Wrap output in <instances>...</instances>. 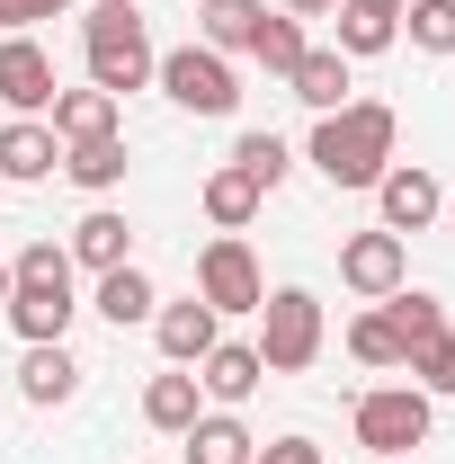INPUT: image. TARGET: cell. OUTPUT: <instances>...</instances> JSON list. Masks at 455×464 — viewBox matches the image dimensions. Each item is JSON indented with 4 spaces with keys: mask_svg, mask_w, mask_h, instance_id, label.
<instances>
[{
    "mask_svg": "<svg viewBox=\"0 0 455 464\" xmlns=\"http://www.w3.org/2000/svg\"><path fill=\"white\" fill-rule=\"evenodd\" d=\"M393 143H402V116L384 108V99H348V108L313 116L304 161L331 179V188H375V179L393 170Z\"/></svg>",
    "mask_w": 455,
    "mask_h": 464,
    "instance_id": "1",
    "label": "cell"
},
{
    "mask_svg": "<svg viewBox=\"0 0 455 464\" xmlns=\"http://www.w3.org/2000/svg\"><path fill=\"white\" fill-rule=\"evenodd\" d=\"M9 331L36 348V340H63L72 331V313H81V295H72V250L63 241H27V250H9Z\"/></svg>",
    "mask_w": 455,
    "mask_h": 464,
    "instance_id": "2",
    "label": "cell"
},
{
    "mask_svg": "<svg viewBox=\"0 0 455 464\" xmlns=\"http://www.w3.org/2000/svg\"><path fill=\"white\" fill-rule=\"evenodd\" d=\"M81 63H90V90H108V99H125V90L152 81V63H161V54H152L134 0H99V9L81 18Z\"/></svg>",
    "mask_w": 455,
    "mask_h": 464,
    "instance_id": "3",
    "label": "cell"
},
{
    "mask_svg": "<svg viewBox=\"0 0 455 464\" xmlns=\"http://www.w3.org/2000/svg\"><path fill=\"white\" fill-rule=\"evenodd\" d=\"M322 340H331V322H322V295L313 286H277L268 304H259V366L268 375H304L313 357H322Z\"/></svg>",
    "mask_w": 455,
    "mask_h": 464,
    "instance_id": "4",
    "label": "cell"
},
{
    "mask_svg": "<svg viewBox=\"0 0 455 464\" xmlns=\"http://www.w3.org/2000/svg\"><path fill=\"white\" fill-rule=\"evenodd\" d=\"M152 81H161V99L188 116H232L241 108V72H232V54H215V45H170V54L152 63Z\"/></svg>",
    "mask_w": 455,
    "mask_h": 464,
    "instance_id": "5",
    "label": "cell"
},
{
    "mask_svg": "<svg viewBox=\"0 0 455 464\" xmlns=\"http://www.w3.org/2000/svg\"><path fill=\"white\" fill-rule=\"evenodd\" d=\"M357 447L366 456H411V447H429V420L438 402L420 393V384H375V393H357Z\"/></svg>",
    "mask_w": 455,
    "mask_h": 464,
    "instance_id": "6",
    "label": "cell"
},
{
    "mask_svg": "<svg viewBox=\"0 0 455 464\" xmlns=\"http://www.w3.org/2000/svg\"><path fill=\"white\" fill-rule=\"evenodd\" d=\"M197 295H206L215 313H259V304H268V277H259V259H250L241 232H215V241L197 250Z\"/></svg>",
    "mask_w": 455,
    "mask_h": 464,
    "instance_id": "7",
    "label": "cell"
},
{
    "mask_svg": "<svg viewBox=\"0 0 455 464\" xmlns=\"http://www.w3.org/2000/svg\"><path fill=\"white\" fill-rule=\"evenodd\" d=\"M340 286L348 295H366V304H384V295H402L411 286V241L402 232H348L340 241Z\"/></svg>",
    "mask_w": 455,
    "mask_h": 464,
    "instance_id": "8",
    "label": "cell"
},
{
    "mask_svg": "<svg viewBox=\"0 0 455 464\" xmlns=\"http://www.w3.org/2000/svg\"><path fill=\"white\" fill-rule=\"evenodd\" d=\"M54 90H63V81H54V54H45L27 27L0 36V108H9V116H45V108H54Z\"/></svg>",
    "mask_w": 455,
    "mask_h": 464,
    "instance_id": "9",
    "label": "cell"
},
{
    "mask_svg": "<svg viewBox=\"0 0 455 464\" xmlns=\"http://www.w3.org/2000/svg\"><path fill=\"white\" fill-rule=\"evenodd\" d=\"M375 206H384V232L411 241V232H429L438 215H447V188L420 170V161H393V170L375 179Z\"/></svg>",
    "mask_w": 455,
    "mask_h": 464,
    "instance_id": "10",
    "label": "cell"
},
{
    "mask_svg": "<svg viewBox=\"0 0 455 464\" xmlns=\"http://www.w3.org/2000/svg\"><path fill=\"white\" fill-rule=\"evenodd\" d=\"M402 9H411V0H340V9H331V45H340L348 63L393 54L402 45Z\"/></svg>",
    "mask_w": 455,
    "mask_h": 464,
    "instance_id": "11",
    "label": "cell"
},
{
    "mask_svg": "<svg viewBox=\"0 0 455 464\" xmlns=\"http://www.w3.org/2000/svg\"><path fill=\"white\" fill-rule=\"evenodd\" d=\"M63 170V134L45 125V116H9L0 125V179L9 188H36V179Z\"/></svg>",
    "mask_w": 455,
    "mask_h": 464,
    "instance_id": "12",
    "label": "cell"
},
{
    "mask_svg": "<svg viewBox=\"0 0 455 464\" xmlns=\"http://www.w3.org/2000/svg\"><path fill=\"white\" fill-rule=\"evenodd\" d=\"M152 340H161V357H170V366H197L206 348L224 340V313H215L206 295H188V304H161V313H152Z\"/></svg>",
    "mask_w": 455,
    "mask_h": 464,
    "instance_id": "13",
    "label": "cell"
},
{
    "mask_svg": "<svg viewBox=\"0 0 455 464\" xmlns=\"http://www.w3.org/2000/svg\"><path fill=\"white\" fill-rule=\"evenodd\" d=\"M259 375H268V366H259V348H250V340H215L206 357H197V384H206V402H215V411H241L250 393H259Z\"/></svg>",
    "mask_w": 455,
    "mask_h": 464,
    "instance_id": "14",
    "label": "cell"
},
{
    "mask_svg": "<svg viewBox=\"0 0 455 464\" xmlns=\"http://www.w3.org/2000/svg\"><path fill=\"white\" fill-rule=\"evenodd\" d=\"M63 250H72V268L108 277V268H125V259H134V224H125L116 206H90V215L72 224V241H63Z\"/></svg>",
    "mask_w": 455,
    "mask_h": 464,
    "instance_id": "15",
    "label": "cell"
},
{
    "mask_svg": "<svg viewBox=\"0 0 455 464\" xmlns=\"http://www.w3.org/2000/svg\"><path fill=\"white\" fill-rule=\"evenodd\" d=\"M197 411H206L197 366H170V375H152V384H143V429H161V438H188V429H197Z\"/></svg>",
    "mask_w": 455,
    "mask_h": 464,
    "instance_id": "16",
    "label": "cell"
},
{
    "mask_svg": "<svg viewBox=\"0 0 455 464\" xmlns=\"http://www.w3.org/2000/svg\"><path fill=\"white\" fill-rule=\"evenodd\" d=\"M18 393H27V402H36V411L72 402V393H81V357H72V348H63V340H36V348H27V357H18Z\"/></svg>",
    "mask_w": 455,
    "mask_h": 464,
    "instance_id": "17",
    "label": "cell"
},
{
    "mask_svg": "<svg viewBox=\"0 0 455 464\" xmlns=\"http://www.w3.org/2000/svg\"><path fill=\"white\" fill-rule=\"evenodd\" d=\"M197 206H206V224H215V232H250V215L268 206V188H259L250 170H232V161H224V170H206Z\"/></svg>",
    "mask_w": 455,
    "mask_h": 464,
    "instance_id": "18",
    "label": "cell"
},
{
    "mask_svg": "<svg viewBox=\"0 0 455 464\" xmlns=\"http://www.w3.org/2000/svg\"><path fill=\"white\" fill-rule=\"evenodd\" d=\"M286 90H295L313 116H331V108H348V90H357V81H348V54H340V45H313V54L286 72Z\"/></svg>",
    "mask_w": 455,
    "mask_h": 464,
    "instance_id": "19",
    "label": "cell"
},
{
    "mask_svg": "<svg viewBox=\"0 0 455 464\" xmlns=\"http://www.w3.org/2000/svg\"><path fill=\"white\" fill-rule=\"evenodd\" d=\"M90 313H99V322H116V331H134V322H152V313H161V286H152V277L125 259V268H108V277H99Z\"/></svg>",
    "mask_w": 455,
    "mask_h": 464,
    "instance_id": "20",
    "label": "cell"
},
{
    "mask_svg": "<svg viewBox=\"0 0 455 464\" xmlns=\"http://www.w3.org/2000/svg\"><path fill=\"white\" fill-rule=\"evenodd\" d=\"M179 447H188V464H250L259 456V438H250L241 411H197V429H188Z\"/></svg>",
    "mask_w": 455,
    "mask_h": 464,
    "instance_id": "21",
    "label": "cell"
},
{
    "mask_svg": "<svg viewBox=\"0 0 455 464\" xmlns=\"http://www.w3.org/2000/svg\"><path fill=\"white\" fill-rule=\"evenodd\" d=\"M116 108L125 99H108V90H54V108H45V125H54L63 143H99V134H116Z\"/></svg>",
    "mask_w": 455,
    "mask_h": 464,
    "instance_id": "22",
    "label": "cell"
},
{
    "mask_svg": "<svg viewBox=\"0 0 455 464\" xmlns=\"http://www.w3.org/2000/svg\"><path fill=\"white\" fill-rule=\"evenodd\" d=\"M384 322H393V340H402V366H411L420 348H438V340H447V304H438V295H420V286L384 295Z\"/></svg>",
    "mask_w": 455,
    "mask_h": 464,
    "instance_id": "23",
    "label": "cell"
},
{
    "mask_svg": "<svg viewBox=\"0 0 455 464\" xmlns=\"http://www.w3.org/2000/svg\"><path fill=\"white\" fill-rule=\"evenodd\" d=\"M259 18H268V0H197V45H215V54H250Z\"/></svg>",
    "mask_w": 455,
    "mask_h": 464,
    "instance_id": "24",
    "label": "cell"
},
{
    "mask_svg": "<svg viewBox=\"0 0 455 464\" xmlns=\"http://www.w3.org/2000/svg\"><path fill=\"white\" fill-rule=\"evenodd\" d=\"M63 179H72L81 197H108V188H125V134H99V143H63Z\"/></svg>",
    "mask_w": 455,
    "mask_h": 464,
    "instance_id": "25",
    "label": "cell"
},
{
    "mask_svg": "<svg viewBox=\"0 0 455 464\" xmlns=\"http://www.w3.org/2000/svg\"><path fill=\"white\" fill-rule=\"evenodd\" d=\"M313 54V36H304V18H286V9H268V18H259V36H250V63H259V72H295V63Z\"/></svg>",
    "mask_w": 455,
    "mask_h": 464,
    "instance_id": "26",
    "label": "cell"
},
{
    "mask_svg": "<svg viewBox=\"0 0 455 464\" xmlns=\"http://www.w3.org/2000/svg\"><path fill=\"white\" fill-rule=\"evenodd\" d=\"M232 170H250L268 197H277L286 170H295V143H286V134H241V143H232Z\"/></svg>",
    "mask_w": 455,
    "mask_h": 464,
    "instance_id": "27",
    "label": "cell"
},
{
    "mask_svg": "<svg viewBox=\"0 0 455 464\" xmlns=\"http://www.w3.org/2000/svg\"><path fill=\"white\" fill-rule=\"evenodd\" d=\"M348 357H357V366H375V375H393V366H402V340H393V322H384V304L348 322Z\"/></svg>",
    "mask_w": 455,
    "mask_h": 464,
    "instance_id": "28",
    "label": "cell"
},
{
    "mask_svg": "<svg viewBox=\"0 0 455 464\" xmlns=\"http://www.w3.org/2000/svg\"><path fill=\"white\" fill-rule=\"evenodd\" d=\"M402 36L420 54H455V0H411L402 9Z\"/></svg>",
    "mask_w": 455,
    "mask_h": 464,
    "instance_id": "29",
    "label": "cell"
},
{
    "mask_svg": "<svg viewBox=\"0 0 455 464\" xmlns=\"http://www.w3.org/2000/svg\"><path fill=\"white\" fill-rule=\"evenodd\" d=\"M411 375H420V393H429V402L455 393V331H447L438 348H420V357H411Z\"/></svg>",
    "mask_w": 455,
    "mask_h": 464,
    "instance_id": "30",
    "label": "cell"
},
{
    "mask_svg": "<svg viewBox=\"0 0 455 464\" xmlns=\"http://www.w3.org/2000/svg\"><path fill=\"white\" fill-rule=\"evenodd\" d=\"M250 464H322V447H313V438H268Z\"/></svg>",
    "mask_w": 455,
    "mask_h": 464,
    "instance_id": "31",
    "label": "cell"
},
{
    "mask_svg": "<svg viewBox=\"0 0 455 464\" xmlns=\"http://www.w3.org/2000/svg\"><path fill=\"white\" fill-rule=\"evenodd\" d=\"M18 9V27H36V18H72V0H9Z\"/></svg>",
    "mask_w": 455,
    "mask_h": 464,
    "instance_id": "32",
    "label": "cell"
},
{
    "mask_svg": "<svg viewBox=\"0 0 455 464\" xmlns=\"http://www.w3.org/2000/svg\"><path fill=\"white\" fill-rule=\"evenodd\" d=\"M286 18H331V9H340V0H277Z\"/></svg>",
    "mask_w": 455,
    "mask_h": 464,
    "instance_id": "33",
    "label": "cell"
},
{
    "mask_svg": "<svg viewBox=\"0 0 455 464\" xmlns=\"http://www.w3.org/2000/svg\"><path fill=\"white\" fill-rule=\"evenodd\" d=\"M0 36H18V9H9V0H0Z\"/></svg>",
    "mask_w": 455,
    "mask_h": 464,
    "instance_id": "34",
    "label": "cell"
},
{
    "mask_svg": "<svg viewBox=\"0 0 455 464\" xmlns=\"http://www.w3.org/2000/svg\"><path fill=\"white\" fill-rule=\"evenodd\" d=\"M0 304H9V250H0Z\"/></svg>",
    "mask_w": 455,
    "mask_h": 464,
    "instance_id": "35",
    "label": "cell"
},
{
    "mask_svg": "<svg viewBox=\"0 0 455 464\" xmlns=\"http://www.w3.org/2000/svg\"><path fill=\"white\" fill-rule=\"evenodd\" d=\"M447 224H455V197H447Z\"/></svg>",
    "mask_w": 455,
    "mask_h": 464,
    "instance_id": "36",
    "label": "cell"
},
{
    "mask_svg": "<svg viewBox=\"0 0 455 464\" xmlns=\"http://www.w3.org/2000/svg\"><path fill=\"white\" fill-rule=\"evenodd\" d=\"M375 464H402V456H375Z\"/></svg>",
    "mask_w": 455,
    "mask_h": 464,
    "instance_id": "37",
    "label": "cell"
}]
</instances>
